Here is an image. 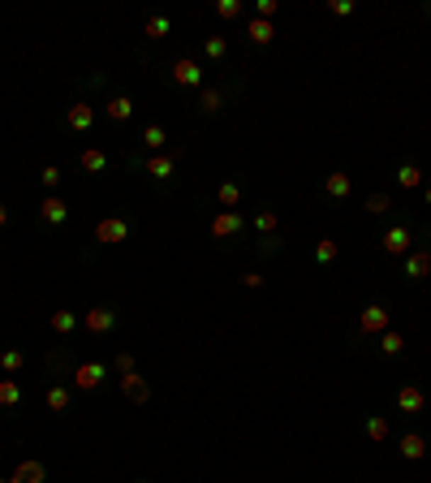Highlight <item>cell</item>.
I'll use <instances>...</instances> for the list:
<instances>
[{"mask_svg": "<svg viewBox=\"0 0 431 483\" xmlns=\"http://www.w3.org/2000/svg\"><path fill=\"white\" fill-rule=\"evenodd\" d=\"M337 255H341V246L332 238H319L315 242V263H337Z\"/></svg>", "mask_w": 431, "mask_h": 483, "instance_id": "24", "label": "cell"}, {"mask_svg": "<svg viewBox=\"0 0 431 483\" xmlns=\"http://www.w3.org/2000/svg\"><path fill=\"white\" fill-rule=\"evenodd\" d=\"M366 436H371V440H388V418H384V414H371V418H366Z\"/></svg>", "mask_w": 431, "mask_h": 483, "instance_id": "31", "label": "cell"}, {"mask_svg": "<svg viewBox=\"0 0 431 483\" xmlns=\"http://www.w3.org/2000/svg\"><path fill=\"white\" fill-rule=\"evenodd\" d=\"M276 225H281L276 211H259V216H254V229H259V233H267V238L276 233Z\"/></svg>", "mask_w": 431, "mask_h": 483, "instance_id": "34", "label": "cell"}, {"mask_svg": "<svg viewBox=\"0 0 431 483\" xmlns=\"http://www.w3.org/2000/svg\"><path fill=\"white\" fill-rule=\"evenodd\" d=\"M47 324H52V333H57V337H69V333L78 328V315H74V311H52Z\"/></svg>", "mask_w": 431, "mask_h": 483, "instance_id": "18", "label": "cell"}, {"mask_svg": "<svg viewBox=\"0 0 431 483\" xmlns=\"http://www.w3.org/2000/svg\"><path fill=\"white\" fill-rule=\"evenodd\" d=\"M43 479H47L43 462H22V466L13 470V479H9V483H43Z\"/></svg>", "mask_w": 431, "mask_h": 483, "instance_id": "19", "label": "cell"}, {"mask_svg": "<svg viewBox=\"0 0 431 483\" xmlns=\"http://www.w3.org/2000/svg\"><path fill=\"white\" fill-rule=\"evenodd\" d=\"M216 199H220V207H225V211H233V207L242 203V190H237L233 182H220V186H216Z\"/></svg>", "mask_w": 431, "mask_h": 483, "instance_id": "23", "label": "cell"}, {"mask_svg": "<svg viewBox=\"0 0 431 483\" xmlns=\"http://www.w3.org/2000/svg\"><path fill=\"white\" fill-rule=\"evenodd\" d=\"M242 229H246L242 211H216V216H211V238L216 242H220V238H237Z\"/></svg>", "mask_w": 431, "mask_h": 483, "instance_id": "3", "label": "cell"}, {"mask_svg": "<svg viewBox=\"0 0 431 483\" xmlns=\"http://www.w3.org/2000/svg\"><path fill=\"white\" fill-rule=\"evenodd\" d=\"M405 277L410 281H427L431 277V255L427 250H410L405 255Z\"/></svg>", "mask_w": 431, "mask_h": 483, "instance_id": "11", "label": "cell"}, {"mask_svg": "<svg viewBox=\"0 0 431 483\" xmlns=\"http://www.w3.org/2000/svg\"><path fill=\"white\" fill-rule=\"evenodd\" d=\"M198 109H203V113H220V109H225V95H220V91H203V95H198Z\"/></svg>", "mask_w": 431, "mask_h": 483, "instance_id": "33", "label": "cell"}, {"mask_svg": "<svg viewBox=\"0 0 431 483\" xmlns=\"http://www.w3.org/2000/svg\"><path fill=\"white\" fill-rule=\"evenodd\" d=\"M5 225H9V207H5V203H0V229H5Z\"/></svg>", "mask_w": 431, "mask_h": 483, "instance_id": "41", "label": "cell"}, {"mask_svg": "<svg viewBox=\"0 0 431 483\" xmlns=\"http://www.w3.org/2000/svg\"><path fill=\"white\" fill-rule=\"evenodd\" d=\"M121 393H125L134 406H147V401H151V384H147V375H138V371L121 375Z\"/></svg>", "mask_w": 431, "mask_h": 483, "instance_id": "7", "label": "cell"}, {"mask_svg": "<svg viewBox=\"0 0 431 483\" xmlns=\"http://www.w3.org/2000/svg\"><path fill=\"white\" fill-rule=\"evenodd\" d=\"M39 221L52 225V229H61V225L69 221V203H65L61 194H43V203H39Z\"/></svg>", "mask_w": 431, "mask_h": 483, "instance_id": "1", "label": "cell"}, {"mask_svg": "<svg viewBox=\"0 0 431 483\" xmlns=\"http://www.w3.org/2000/svg\"><path fill=\"white\" fill-rule=\"evenodd\" d=\"M380 350H384V354H388V358H397V354H401V350H405V337H401V333H393V328H388V333H380Z\"/></svg>", "mask_w": 431, "mask_h": 483, "instance_id": "28", "label": "cell"}, {"mask_svg": "<svg viewBox=\"0 0 431 483\" xmlns=\"http://www.w3.org/2000/svg\"><path fill=\"white\" fill-rule=\"evenodd\" d=\"M242 285H246V289H263V277H259V272H242Z\"/></svg>", "mask_w": 431, "mask_h": 483, "instance_id": "40", "label": "cell"}, {"mask_svg": "<svg viewBox=\"0 0 431 483\" xmlns=\"http://www.w3.org/2000/svg\"><path fill=\"white\" fill-rule=\"evenodd\" d=\"M78 165H82L86 173H103V169H108V155H103L99 147H86V151H78Z\"/></svg>", "mask_w": 431, "mask_h": 483, "instance_id": "21", "label": "cell"}, {"mask_svg": "<svg viewBox=\"0 0 431 483\" xmlns=\"http://www.w3.org/2000/svg\"><path fill=\"white\" fill-rule=\"evenodd\" d=\"M388 207H393V199H388L384 190H375V194H366V211H371V216H384Z\"/></svg>", "mask_w": 431, "mask_h": 483, "instance_id": "32", "label": "cell"}, {"mask_svg": "<svg viewBox=\"0 0 431 483\" xmlns=\"http://www.w3.org/2000/svg\"><path fill=\"white\" fill-rule=\"evenodd\" d=\"M0 483H9V479H0Z\"/></svg>", "mask_w": 431, "mask_h": 483, "instance_id": "43", "label": "cell"}, {"mask_svg": "<svg viewBox=\"0 0 431 483\" xmlns=\"http://www.w3.org/2000/svg\"><path fill=\"white\" fill-rule=\"evenodd\" d=\"M82 324H86L91 337H103V333L117 328V311H113V306H91V311L82 315Z\"/></svg>", "mask_w": 431, "mask_h": 483, "instance_id": "2", "label": "cell"}, {"mask_svg": "<svg viewBox=\"0 0 431 483\" xmlns=\"http://www.w3.org/2000/svg\"><path fill=\"white\" fill-rule=\"evenodd\" d=\"M177 151H164V155H147V177H155V182H169L173 177V169H177Z\"/></svg>", "mask_w": 431, "mask_h": 483, "instance_id": "8", "label": "cell"}, {"mask_svg": "<svg viewBox=\"0 0 431 483\" xmlns=\"http://www.w3.org/2000/svg\"><path fill=\"white\" fill-rule=\"evenodd\" d=\"M397 406H401L405 414H418V410L427 406V397H422V389H414V384H401V389H397Z\"/></svg>", "mask_w": 431, "mask_h": 483, "instance_id": "14", "label": "cell"}, {"mask_svg": "<svg viewBox=\"0 0 431 483\" xmlns=\"http://www.w3.org/2000/svg\"><path fill=\"white\" fill-rule=\"evenodd\" d=\"M203 52H207V57H211V61H220V57H225V52H229V43H225V35H211V39L203 43Z\"/></svg>", "mask_w": 431, "mask_h": 483, "instance_id": "35", "label": "cell"}, {"mask_svg": "<svg viewBox=\"0 0 431 483\" xmlns=\"http://www.w3.org/2000/svg\"><path fill=\"white\" fill-rule=\"evenodd\" d=\"M328 9H332L337 18H354V0H328Z\"/></svg>", "mask_w": 431, "mask_h": 483, "instance_id": "37", "label": "cell"}, {"mask_svg": "<svg viewBox=\"0 0 431 483\" xmlns=\"http://www.w3.org/2000/svg\"><path fill=\"white\" fill-rule=\"evenodd\" d=\"M142 483H147V479H142Z\"/></svg>", "mask_w": 431, "mask_h": 483, "instance_id": "44", "label": "cell"}, {"mask_svg": "<svg viewBox=\"0 0 431 483\" xmlns=\"http://www.w3.org/2000/svg\"><path fill=\"white\" fill-rule=\"evenodd\" d=\"M138 138H142V147H147V151H159V147H164V143H169V134H164V126H147V130H142Z\"/></svg>", "mask_w": 431, "mask_h": 483, "instance_id": "25", "label": "cell"}, {"mask_svg": "<svg viewBox=\"0 0 431 483\" xmlns=\"http://www.w3.org/2000/svg\"><path fill=\"white\" fill-rule=\"evenodd\" d=\"M358 333H388V306H380V302L362 306V315H358Z\"/></svg>", "mask_w": 431, "mask_h": 483, "instance_id": "4", "label": "cell"}, {"mask_svg": "<svg viewBox=\"0 0 431 483\" xmlns=\"http://www.w3.org/2000/svg\"><path fill=\"white\" fill-rule=\"evenodd\" d=\"M422 199H427V203H431V186H427V190H422Z\"/></svg>", "mask_w": 431, "mask_h": 483, "instance_id": "42", "label": "cell"}, {"mask_svg": "<svg viewBox=\"0 0 431 483\" xmlns=\"http://www.w3.org/2000/svg\"><path fill=\"white\" fill-rule=\"evenodd\" d=\"M397 182H401L405 190H418V186H422V169H418V165H401V169H397Z\"/></svg>", "mask_w": 431, "mask_h": 483, "instance_id": "27", "label": "cell"}, {"mask_svg": "<svg viewBox=\"0 0 431 483\" xmlns=\"http://www.w3.org/2000/svg\"><path fill=\"white\" fill-rule=\"evenodd\" d=\"M173 82H177V87H198V82H203V70H198V61L181 57V61L173 65Z\"/></svg>", "mask_w": 431, "mask_h": 483, "instance_id": "10", "label": "cell"}, {"mask_svg": "<svg viewBox=\"0 0 431 483\" xmlns=\"http://www.w3.org/2000/svg\"><path fill=\"white\" fill-rule=\"evenodd\" d=\"M254 13H259L263 22H272V18L281 13V0H259V5H254Z\"/></svg>", "mask_w": 431, "mask_h": 483, "instance_id": "36", "label": "cell"}, {"mask_svg": "<svg viewBox=\"0 0 431 483\" xmlns=\"http://www.w3.org/2000/svg\"><path fill=\"white\" fill-rule=\"evenodd\" d=\"M125 238H130V225H125L121 216H108V221L95 225V242H103V246H117V242H125Z\"/></svg>", "mask_w": 431, "mask_h": 483, "instance_id": "5", "label": "cell"}, {"mask_svg": "<svg viewBox=\"0 0 431 483\" xmlns=\"http://www.w3.org/2000/svg\"><path fill=\"white\" fill-rule=\"evenodd\" d=\"M65 121H69V130H78V134H86L91 126H95V109H91V104H69V113H65Z\"/></svg>", "mask_w": 431, "mask_h": 483, "instance_id": "9", "label": "cell"}, {"mask_svg": "<svg viewBox=\"0 0 431 483\" xmlns=\"http://www.w3.org/2000/svg\"><path fill=\"white\" fill-rule=\"evenodd\" d=\"M113 367H117L121 375H130V371H134V354H117V358H113Z\"/></svg>", "mask_w": 431, "mask_h": 483, "instance_id": "38", "label": "cell"}, {"mask_svg": "<svg viewBox=\"0 0 431 483\" xmlns=\"http://www.w3.org/2000/svg\"><path fill=\"white\" fill-rule=\"evenodd\" d=\"M103 113H108V121H130L134 117V99L130 95H113L103 104Z\"/></svg>", "mask_w": 431, "mask_h": 483, "instance_id": "12", "label": "cell"}, {"mask_svg": "<svg viewBox=\"0 0 431 483\" xmlns=\"http://www.w3.org/2000/svg\"><path fill=\"white\" fill-rule=\"evenodd\" d=\"M39 177H43V186H47V190H57V182H61V169H52V165H47Z\"/></svg>", "mask_w": 431, "mask_h": 483, "instance_id": "39", "label": "cell"}, {"mask_svg": "<svg viewBox=\"0 0 431 483\" xmlns=\"http://www.w3.org/2000/svg\"><path fill=\"white\" fill-rule=\"evenodd\" d=\"M103 362H78L74 367V389H82V393H91V389H99L103 384Z\"/></svg>", "mask_w": 431, "mask_h": 483, "instance_id": "6", "label": "cell"}, {"mask_svg": "<svg viewBox=\"0 0 431 483\" xmlns=\"http://www.w3.org/2000/svg\"><path fill=\"white\" fill-rule=\"evenodd\" d=\"M173 30V22L164 18V13H155V18H147V39H164Z\"/></svg>", "mask_w": 431, "mask_h": 483, "instance_id": "30", "label": "cell"}, {"mask_svg": "<svg viewBox=\"0 0 431 483\" xmlns=\"http://www.w3.org/2000/svg\"><path fill=\"white\" fill-rule=\"evenodd\" d=\"M242 0H216V18H220V22H233V18H242Z\"/></svg>", "mask_w": 431, "mask_h": 483, "instance_id": "29", "label": "cell"}, {"mask_svg": "<svg viewBox=\"0 0 431 483\" xmlns=\"http://www.w3.org/2000/svg\"><path fill=\"white\" fill-rule=\"evenodd\" d=\"M26 367V354L22 350H5V354H0V371H5V375H18Z\"/></svg>", "mask_w": 431, "mask_h": 483, "instance_id": "26", "label": "cell"}, {"mask_svg": "<svg viewBox=\"0 0 431 483\" xmlns=\"http://www.w3.org/2000/svg\"><path fill=\"white\" fill-rule=\"evenodd\" d=\"M246 39L254 43V48H267L276 39V26L272 22H263V18H250V30H246Z\"/></svg>", "mask_w": 431, "mask_h": 483, "instance_id": "15", "label": "cell"}, {"mask_svg": "<svg viewBox=\"0 0 431 483\" xmlns=\"http://www.w3.org/2000/svg\"><path fill=\"white\" fill-rule=\"evenodd\" d=\"M69 401H74V393H69L65 384H57V389H47V393H43V406H47L52 414H65V410H69Z\"/></svg>", "mask_w": 431, "mask_h": 483, "instance_id": "16", "label": "cell"}, {"mask_svg": "<svg viewBox=\"0 0 431 483\" xmlns=\"http://www.w3.org/2000/svg\"><path fill=\"white\" fill-rule=\"evenodd\" d=\"M401 457H410V462H422V457H427V440H422L418 432L401 436Z\"/></svg>", "mask_w": 431, "mask_h": 483, "instance_id": "22", "label": "cell"}, {"mask_svg": "<svg viewBox=\"0 0 431 483\" xmlns=\"http://www.w3.org/2000/svg\"><path fill=\"white\" fill-rule=\"evenodd\" d=\"M323 190H328V199H349L354 182H349V173H328L323 177Z\"/></svg>", "mask_w": 431, "mask_h": 483, "instance_id": "17", "label": "cell"}, {"mask_svg": "<svg viewBox=\"0 0 431 483\" xmlns=\"http://www.w3.org/2000/svg\"><path fill=\"white\" fill-rule=\"evenodd\" d=\"M380 242H384V250H388V255H410V242H414V238H410V229H401V225H397V229H388Z\"/></svg>", "mask_w": 431, "mask_h": 483, "instance_id": "13", "label": "cell"}, {"mask_svg": "<svg viewBox=\"0 0 431 483\" xmlns=\"http://www.w3.org/2000/svg\"><path fill=\"white\" fill-rule=\"evenodd\" d=\"M18 401H22V384L13 375H5V380H0V410H13Z\"/></svg>", "mask_w": 431, "mask_h": 483, "instance_id": "20", "label": "cell"}]
</instances>
